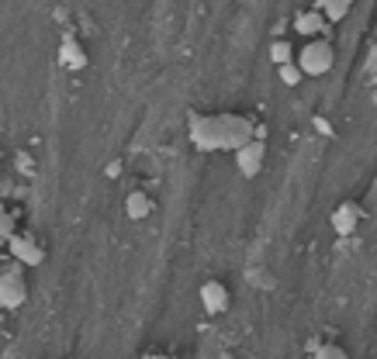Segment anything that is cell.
<instances>
[{
	"label": "cell",
	"instance_id": "6da1fadb",
	"mask_svg": "<svg viewBox=\"0 0 377 359\" xmlns=\"http://www.w3.org/2000/svg\"><path fill=\"white\" fill-rule=\"evenodd\" d=\"M246 138H253V118H243V114H212V118H197L194 125V142L204 153H215V149L236 153Z\"/></svg>",
	"mask_w": 377,
	"mask_h": 359
},
{
	"label": "cell",
	"instance_id": "7a4b0ae2",
	"mask_svg": "<svg viewBox=\"0 0 377 359\" xmlns=\"http://www.w3.org/2000/svg\"><path fill=\"white\" fill-rule=\"evenodd\" d=\"M295 62L301 66L305 77H325V73H332V66H336L332 35H329V38H325V35H315V38L301 42V49L295 52Z\"/></svg>",
	"mask_w": 377,
	"mask_h": 359
},
{
	"label": "cell",
	"instance_id": "3957f363",
	"mask_svg": "<svg viewBox=\"0 0 377 359\" xmlns=\"http://www.w3.org/2000/svg\"><path fill=\"white\" fill-rule=\"evenodd\" d=\"M263 162H267V145H263V138H246L243 145L236 149V170H239L246 180L260 177Z\"/></svg>",
	"mask_w": 377,
	"mask_h": 359
},
{
	"label": "cell",
	"instance_id": "277c9868",
	"mask_svg": "<svg viewBox=\"0 0 377 359\" xmlns=\"http://www.w3.org/2000/svg\"><path fill=\"white\" fill-rule=\"evenodd\" d=\"M7 249H11V256L18 259V263H25V266H42L45 263V249L28 231H11L7 235Z\"/></svg>",
	"mask_w": 377,
	"mask_h": 359
},
{
	"label": "cell",
	"instance_id": "5b68a950",
	"mask_svg": "<svg viewBox=\"0 0 377 359\" xmlns=\"http://www.w3.org/2000/svg\"><path fill=\"white\" fill-rule=\"evenodd\" d=\"M197 297H201L204 314H215V318L232 308V294H229V287H225L222 280H204L201 283V290H197Z\"/></svg>",
	"mask_w": 377,
	"mask_h": 359
},
{
	"label": "cell",
	"instance_id": "8992f818",
	"mask_svg": "<svg viewBox=\"0 0 377 359\" xmlns=\"http://www.w3.org/2000/svg\"><path fill=\"white\" fill-rule=\"evenodd\" d=\"M360 221H364V207L356 204V201H339V204L332 207V214H329V228L336 231V235H353V231L360 228Z\"/></svg>",
	"mask_w": 377,
	"mask_h": 359
},
{
	"label": "cell",
	"instance_id": "52a82bcc",
	"mask_svg": "<svg viewBox=\"0 0 377 359\" xmlns=\"http://www.w3.org/2000/svg\"><path fill=\"white\" fill-rule=\"evenodd\" d=\"M291 25H295V31L301 35V38H315V35H332V31H329V25H332V21L325 18L322 7H308V11H297Z\"/></svg>",
	"mask_w": 377,
	"mask_h": 359
},
{
	"label": "cell",
	"instance_id": "ba28073f",
	"mask_svg": "<svg viewBox=\"0 0 377 359\" xmlns=\"http://www.w3.org/2000/svg\"><path fill=\"white\" fill-rule=\"evenodd\" d=\"M28 301V287L18 277V270L0 273V308H21Z\"/></svg>",
	"mask_w": 377,
	"mask_h": 359
},
{
	"label": "cell",
	"instance_id": "9c48e42d",
	"mask_svg": "<svg viewBox=\"0 0 377 359\" xmlns=\"http://www.w3.org/2000/svg\"><path fill=\"white\" fill-rule=\"evenodd\" d=\"M125 214H129L132 221L149 218V214H153V197H149L146 190H132V194L125 197Z\"/></svg>",
	"mask_w": 377,
	"mask_h": 359
},
{
	"label": "cell",
	"instance_id": "30bf717a",
	"mask_svg": "<svg viewBox=\"0 0 377 359\" xmlns=\"http://www.w3.org/2000/svg\"><path fill=\"white\" fill-rule=\"evenodd\" d=\"M295 42H291V38H273V42H270V62H273V66H280V62H291V59H295Z\"/></svg>",
	"mask_w": 377,
	"mask_h": 359
},
{
	"label": "cell",
	"instance_id": "8fae6325",
	"mask_svg": "<svg viewBox=\"0 0 377 359\" xmlns=\"http://www.w3.org/2000/svg\"><path fill=\"white\" fill-rule=\"evenodd\" d=\"M273 70H277V77H280L284 87H297V83L305 79V73H301V66H297L295 59H291V62H280V66H273Z\"/></svg>",
	"mask_w": 377,
	"mask_h": 359
},
{
	"label": "cell",
	"instance_id": "7c38bea8",
	"mask_svg": "<svg viewBox=\"0 0 377 359\" xmlns=\"http://www.w3.org/2000/svg\"><path fill=\"white\" fill-rule=\"evenodd\" d=\"M350 4L353 0H319V7L325 11L329 21H343V18L350 14Z\"/></svg>",
	"mask_w": 377,
	"mask_h": 359
},
{
	"label": "cell",
	"instance_id": "4fadbf2b",
	"mask_svg": "<svg viewBox=\"0 0 377 359\" xmlns=\"http://www.w3.org/2000/svg\"><path fill=\"white\" fill-rule=\"evenodd\" d=\"M62 59L70 62V70H83V66H87V55H83V49H77V42H73V38H66V42H62Z\"/></svg>",
	"mask_w": 377,
	"mask_h": 359
},
{
	"label": "cell",
	"instance_id": "5bb4252c",
	"mask_svg": "<svg viewBox=\"0 0 377 359\" xmlns=\"http://www.w3.org/2000/svg\"><path fill=\"white\" fill-rule=\"evenodd\" d=\"M118 173H121V162H108V166H104V177L118 180Z\"/></svg>",
	"mask_w": 377,
	"mask_h": 359
}]
</instances>
